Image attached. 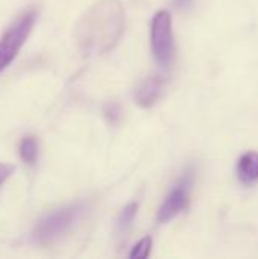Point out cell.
Listing matches in <instances>:
<instances>
[{
    "mask_svg": "<svg viewBox=\"0 0 258 259\" xmlns=\"http://www.w3.org/2000/svg\"><path fill=\"white\" fill-rule=\"evenodd\" d=\"M105 115H106V118H108L111 123H117L119 118H120V108H119L117 105H111V106L106 108Z\"/></svg>",
    "mask_w": 258,
    "mask_h": 259,
    "instance_id": "10",
    "label": "cell"
},
{
    "mask_svg": "<svg viewBox=\"0 0 258 259\" xmlns=\"http://www.w3.org/2000/svg\"><path fill=\"white\" fill-rule=\"evenodd\" d=\"M38 155V144L33 138L27 137L20 144V156L27 164H35Z\"/></svg>",
    "mask_w": 258,
    "mask_h": 259,
    "instance_id": "7",
    "label": "cell"
},
{
    "mask_svg": "<svg viewBox=\"0 0 258 259\" xmlns=\"http://www.w3.org/2000/svg\"><path fill=\"white\" fill-rule=\"evenodd\" d=\"M15 167L11 164H0V187L6 182V179L14 173Z\"/></svg>",
    "mask_w": 258,
    "mask_h": 259,
    "instance_id": "11",
    "label": "cell"
},
{
    "mask_svg": "<svg viewBox=\"0 0 258 259\" xmlns=\"http://www.w3.org/2000/svg\"><path fill=\"white\" fill-rule=\"evenodd\" d=\"M164 88V80L160 77H149L146 79L137 90L135 99L138 102V105H141L143 108H149L152 105L157 103V100L161 97Z\"/></svg>",
    "mask_w": 258,
    "mask_h": 259,
    "instance_id": "5",
    "label": "cell"
},
{
    "mask_svg": "<svg viewBox=\"0 0 258 259\" xmlns=\"http://www.w3.org/2000/svg\"><path fill=\"white\" fill-rule=\"evenodd\" d=\"M237 176L245 185L258 181V152H246L237 161Z\"/></svg>",
    "mask_w": 258,
    "mask_h": 259,
    "instance_id": "6",
    "label": "cell"
},
{
    "mask_svg": "<svg viewBox=\"0 0 258 259\" xmlns=\"http://www.w3.org/2000/svg\"><path fill=\"white\" fill-rule=\"evenodd\" d=\"M192 184H193V173L190 171V173L184 175V178L179 181V184L175 185V188L169 193V196L163 202V205L158 211V215H157L160 223L170 222L172 219H175L179 212H182L187 208Z\"/></svg>",
    "mask_w": 258,
    "mask_h": 259,
    "instance_id": "4",
    "label": "cell"
},
{
    "mask_svg": "<svg viewBox=\"0 0 258 259\" xmlns=\"http://www.w3.org/2000/svg\"><path fill=\"white\" fill-rule=\"evenodd\" d=\"M151 247H152V240L149 237H146L138 241V244L132 249L129 256L131 258H146L151 253Z\"/></svg>",
    "mask_w": 258,
    "mask_h": 259,
    "instance_id": "9",
    "label": "cell"
},
{
    "mask_svg": "<svg viewBox=\"0 0 258 259\" xmlns=\"http://www.w3.org/2000/svg\"><path fill=\"white\" fill-rule=\"evenodd\" d=\"M175 2V5L178 6V8H181V9H187V8H190L192 5H193V2L195 0H173Z\"/></svg>",
    "mask_w": 258,
    "mask_h": 259,
    "instance_id": "12",
    "label": "cell"
},
{
    "mask_svg": "<svg viewBox=\"0 0 258 259\" xmlns=\"http://www.w3.org/2000/svg\"><path fill=\"white\" fill-rule=\"evenodd\" d=\"M135 214H137V203H131V205L125 206L120 217H119V222H117L119 231H126L131 226Z\"/></svg>",
    "mask_w": 258,
    "mask_h": 259,
    "instance_id": "8",
    "label": "cell"
},
{
    "mask_svg": "<svg viewBox=\"0 0 258 259\" xmlns=\"http://www.w3.org/2000/svg\"><path fill=\"white\" fill-rule=\"evenodd\" d=\"M36 20L35 11L24 12L0 39V73L15 59Z\"/></svg>",
    "mask_w": 258,
    "mask_h": 259,
    "instance_id": "2",
    "label": "cell"
},
{
    "mask_svg": "<svg viewBox=\"0 0 258 259\" xmlns=\"http://www.w3.org/2000/svg\"><path fill=\"white\" fill-rule=\"evenodd\" d=\"M151 42L155 59L163 67H169L173 61L175 46L172 32V17L167 11H160L155 14L151 27Z\"/></svg>",
    "mask_w": 258,
    "mask_h": 259,
    "instance_id": "3",
    "label": "cell"
},
{
    "mask_svg": "<svg viewBox=\"0 0 258 259\" xmlns=\"http://www.w3.org/2000/svg\"><path fill=\"white\" fill-rule=\"evenodd\" d=\"M84 211H85L84 203H75L46 215L35 229V238L40 243H46L61 237L79 220Z\"/></svg>",
    "mask_w": 258,
    "mask_h": 259,
    "instance_id": "1",
    "label": "cell"
}]
</instances>
